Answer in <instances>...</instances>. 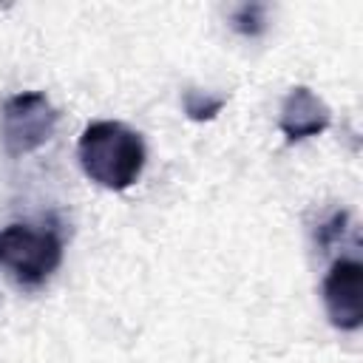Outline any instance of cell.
<instances>
[{
  "instance_id": "1",
  "label": "cell",
  "mask_w": 363,
  "mask_h": 363,
  "mask_svg": "<svg viewBox=\"0 0 363 363\" xmlns=\"http://www.w3.org/2000/svg\"><path fill=\"white\" fill-rule=\"evenodd\" d=\"M77 153L85 176L105 190H128L147 159L142 133L113 119L91 122L79 136Z\"/></svg>"
},
{
  "instance_id": "2",
  "label": "cell",
  "mask_w": 363,
  "mask_h": 363,
  "mask_svg": "<svg viewBox=\"0 0 363 363\" xmlns=\"http://www.w3.org/2000/svg\"><path fill=\"white\" fill-rule=\"evenodd\" d=\"M62 261V238L54 230L9 224L0 230V269L17 286H40Z\"/></svg>"
},
{
  "instance_id": "3",
  "label": "cell",
  "mask_w": 363,
  "mask_h": 363,
  "mask_svg": "<svg viewBox=\"0 0 363 363\" xmlns=\"http://www.w3.org/2000/svg\"><path fill=\"white\" fill-rule=\"evenodd\" d=\"M57 108L40 91H20L0 108V142L9 156H26L43 147L57 128Z\"/></svg>"
},
{
  "instance_id": "4",
  "label": "cell",
  "mask_w": 363,
  "mask_h": 363,
  "mask_svg": "<svg viewBox=\"0 0 363 363\" xmlns=\"http://www.w3.org/2000/svg\"><path fill=\"white\" fill-rule=\"evenodd\" d=\"M323 306L329 323L354 332L363 323V264L354 258H337L323 278Z\"/></svg>"
},
{
  "instance_id": "5",
  "label": "cell",
  "mask_w": 363,
  "mask_h": 363,
  "mask_svg": "<svg viewBox=\"0 0 363 363\" xmlns=\"http://www.w3.org/2000/svg\"><path fill=\"white\" fill-rule=\"evenodd\" d=\"M332 125V111L329 105L306 85H295L284 105H281V119L278 128L289 142H301L309 136H320Z\"/></svg>"
},
{
  "instance_id": "6",
  "label": "cell",
  "mask_w": 363,
  "mask_h": 363,
  "mask_svg": "<svg viewBox=\"0 0 363 363\" xmlns=\"http://www.w3.org/2000/svg\"><path fill=\"white\" fill-rule=\"evenodd\" d=\"M224 105H227L224 96H213L207 91H196V88H187L184 96H182V108H184L187 119H193V122H210V119H216Z\"/></svg>"
},
{
  "instance_id": "7",
  "label": "cell",
  "mask_w": 363,
  "mask_h": 363,
  "mask_svg": "<svg viewBox=\"0 0 363 363\" xmlns=\"http://www.w3.org/2000/svg\"><path fill=\"white\" fill-rule=\"evenodd\" d=\"M230 20H233L230 26H233L238 34H244V37H258V34H264V28H267V9H264L261 3H244V6H238V9L233 11Z\"/></svg>"
},
{
  "instance_id": "8",
  "label": "cell",
  "mask_w": 363,
  "mask_h": 363,
  "mask_svg": "<svg viewBox=\"0 0 363 363\" xmlns=\"http://www.w3.org/2000/svg\"><path fill=\"white\" fill-rule=\"evenodd\" d=\"M346 210H337L329 221H323L320 227H318V233H315V238H318V244L320 247H329L332 241H337L340 238V233H343V227H346Z\"/></svg>"
}]
</instances>
